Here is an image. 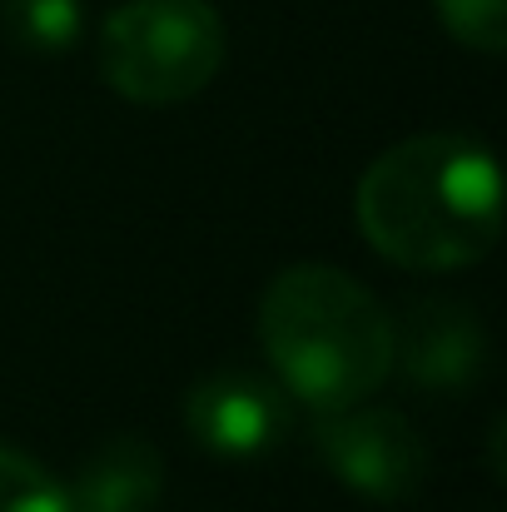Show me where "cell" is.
<instances>
[{"label":"cell","instance_id":"6da1fadb","mask_svg":"<svg viewBox=\"0 0 507 512\" xmlns=\"http://www.w3.org/2000/svg\"><path fill=\"white\" fill-rule=\"evenodd\" d=\"M363 239L403 269H468L503 239V170L473 135H413L358 179Z\"/></svg>","mask_w":507,"mask_h":512},{"label":"cell","instance_id":"7a4b0ae2","mask_svg":"<svg viewBox=\"0 0 507 512\" xmlns=\"http://www.w3.org/2000/svg\"><path fill=\"white\" fill-rule=\"evenodd\" d=\"M259 343L274 383L334 413L368 403L393 373V319L373 289L334 264H289L259 299Z\"/></svg>","mask_w":507,"mask_h":512},{"label":"cell","instance_id":"3957f363","mask_svg":"<svg viewBox=\"0 0 507 512\" xmlns=\"http://www.w3.org/2000/svg\"><path fill=\"white\" fill-rule=\"evenodd\" d=\"M224 20L209 0H125L100 25V75L130 105H184L224 65Z\"/></svg>","mask_w":507,"mask_h":512},{"label":"cell","instance_id":"277c9868","mask_svg":"<svg viewBox=\"0 0 507 512\" xmlns=\"http://www.w3.org/2000/svg\"><path fill=\"white\" fill-rule=\"evenodd\" d=\"M314 448L343 488L368 503H408L428 483V443L398 408H334L314 423Z\"/></svg>","mask_w":507,"mask_h":512},{"label":"cell","instance_id":"5b68a950","mask_svg":"<svg viewBox=\"0 0 507 512\" xmlns=\"http://www.w3.org/2000/svg\"><path fill=\"white\" fill-rule=\"evenodd\" d=\"M184 428L219 463H259L294 433V403L274 378L224 368L189 388Z\"/></svg>","mask_w":507,"mask_h":512},{"label":"cell","instance_id":"8992f818","mask_svg":"<svg viewBox=\"0 0 507 512\" xmlns=\"http://www.w3.org/2000/svg\"><path fill=\"white\" fill-rule=\"evenodd\" d=\"M393 363L423 393H473L488 373V329L468 304L418 299L393 324Z\"/></svg>","mask_w":507,"mask_h":512},{"label":"cell","instance_id":"52a82bcc","mask_svg":"<svg viewBox=\"0 0 507 512\" xmlns=\"http://www.w3.org/2000/svg\"><path fill=\"white\" fill-rule=\"evenodd\" d=\"M70 512H155L165 493V458L140 433L105 438L65 483Z\"/></svg>","mask_w":507,"mask_h":512},{"label":"cell","instance_id":"ba28073f","mask_svg":"<svg viewBox=\"0 0 507 512\" xmlns=\"http://www.w3.org/2000/svg\"><path fill=\"white\" fill-rule=\"evenodd\" d=\"M0 30L15 50L65 55L85 30L80 0H0Z\"/></svg>","mask_w":507,"mask_h":512},{"label":"cell","instance_id":"9c48e42d","mask_svg":"<svg viewBox=\"0 0 507 512\" xmlns=\"http://www.w3.org/2000/svg\"><path fill=\"white\" fill-rule=\"evenodd\" d=\"M0 512H70V493L40 458L0 443Z\"/></svg>","mask_w":507,"mask_h":512},{"label":"cell","instance_id":"30bf717a","mask_svg":"<svg viewBox=\"0 0 507 512\" xmlns=\"http://www.w3.org/2000/svg\"><path fill=\"white\" fill-rule=\"evenodd\" d=\"M433 10L458 45L478 55L507 50V0H433Z\"/></svg>","mask_w":507,"mask_h":512}]
</instances>
